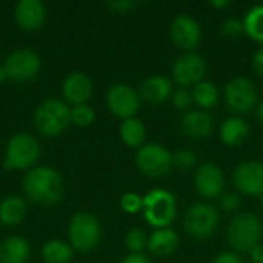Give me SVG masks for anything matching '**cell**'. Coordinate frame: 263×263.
I'll return each instance as SVG.
<instances>
[{"label": "cell", "mask_w": 263, "mask_h": 263, "mask_svg": "<svg viewBox=\"0 0 263 263\" xmlns=\"http://www.w3.org/2000/svg\"><path fill=\"white\" fill-rule=\"evenodd\" d=\"M23 190L31 200L45 205H54L62 200L63 180L55 170L40 166L31 170L25 176Z\"/></svg>", "instance_id": "1"}, {"label": "cell", "mask_w": 263, "mask_h": 263, "mask_svg": "<svg viewBox=\"0 0 263 263\" xmlns=\"http://www.w3.org/2000/svg\"><path fill=\"white\" fill-rule=\"evenodd\" d=\"M263 227L259 216L254 213H239L228 225V242L239 253H250L259 245Z\"/></svg>", "instance_id": "2"}, {"label": "cell", "mask_w": 263, "mask_h": 263, "mask_svg": "<svg viewBox=\"0 0 263 263\" xmlns=\"http://www.w3.org/2000/svg\"><path fill=\"white\" fill-rule=\"evenodd\" d=\"M143 214L146 222L160 230L168 228L177 214L176 199L166 190H153L143 196Z\"/></svg>", "instance_id": "3"}, {"label": "cell", "mask_w": 263, "mask_h": 263, "mask_svg": "<svg viewBox=\"0 0 263 263\" xmlns=\"http://www.w3.org/2000/svg\"><path fill=\"white\" fill-rule=\"evenodd\" d=\"M71 122V109L57 99L45 100L34 112L35 128L49 137L59 136Z\"/></svg>", "instance_id": "4"}, {"label": "cell", "mask_w": 263, "mask_h": 263, "mask_svg": "<svg viewBox=\"0 0 263 263\" xmlns=\"http://www.w3.org/2000/svg\"><path fill=\"white\" fill-rule=\"evenodd\" d=\"M39 156H40L39 140L28 133H20L14 136L6 146L5 168L8 170L29 168L39 160Z\"/></svg>", "instance_id": "5"}, {"label": "cell", "mask_w": 263, "mask_h": 263, "mask_svg": "<svg viewBox=\"0 0 263 263\" xmlns=\"http://www.w3.org/2000/svg\"><path fill=\"white\" fill-rule=\"evenodd\" d=\"M219 225V213L210 203H194L183 217L185 231L194 239H208Z\"/></svg>", "instance_id": "6"}, {"label": "cell", "mask_w": 263, "mask_h": 263, "mask_svg": "<svg viewBox=\"0 0 263 263\" xmlns=\"http://www.w3.org/2000/svg\"><path fill=\"white\" fill-rule=\"evenodd\" d=\"M102 237V227L92 214L79 213L69 223L71 247L79 251H89L97 247Z\"/></svg>", "instance_id": "7"}, {"label": "cell", "mask_w": 263, "mask_h": 263, "mask_svg": "<svg viewBox=\"0 0 263 263\" xmlns=\"http://www.w3.org/2000/svg\"><path fill=\"white\" fill-rule=\"evenodd\" d=\"M137 168L148 177H162L170 173L173 165V154L159 143H148L139 148L136 154Z\"/></svg>", "instance_id": "8"}, {"label": "cell", "mask_w": 263, "mask_h": 263, "mask_svg": "<svg viewBox=\"0 0 263 263\" xmlns=\"http://www.w3.org/2000/svg\"><path fill=\"white\" fill-rule=\"evenodd\" d=\"M257 99V88L248 77H234L225 86L227 105L239 114H247L251 111L256 106Z\"/></svg>", "instance_id": "9"}, {"label": "cell", "mask_w": 263, "mask_h": 263, "mask_svg": "<svg viewBox=\"0 0 263 263\" xmlns=\"http://www.w3.org/2000/svg\"><path fill=\"white\" fill-rule=\"evenodd\" d=\"M171 72L177 85L196 86L206 76V62L196 52H185L174 60Z\"/></svg>", "instance_id": "10"}, {"label": "cell", "mask_w": 263, "mask_h": 263, "mask_svg": "<svg viewBox=\"0 0 263 263\" xmlns=\"http://www.w3.org/2000/svg\"><path fill=\"white\" fill-rule=\"evenodd\" d=\"M109 111L122 119H133L140 109V94L128 85H114L106 94Z\"/></svg>", "instance_id": "11"}, {"label": "cell", "mask_w": 263, "mask_h": 263, "mask_svg": "<svg viewBox=\"0 0 263 263\" xmlns=\"http://www.w3.org/2000/svg\"><path fill=\"white\" fill-rule=\"evenodd\" d=\"M40 69V59L34 51L29 49H18L8 55L5 62V71L8 79L15 82L29 80L37 76Z\"/></svg>", "instance_id": "12"}, {"label": "cell", "mask_w": 263, "mask_h": 263, "mask_svg": "<svg viewBox=\"0 0 263 263\" xmlns=\"http://www.w3.org/2000/svg\"><path fill=\"white\" fill-rule=\"evenodd\" d=\"M233 182L242 194L260 197L263 194V163L257 160L240 163L233 173Z\"/></svg>", "instance_id": "13"}, {"label": "cell", "mask_w": 263, "mask_h": 263, "mask_svg": "<svg viewBox=\"0 0 263 263\" xmlns=\"http://www.w3.org/2000/svg\"><path fill=\"white\" fill-rule=\"evenodd\" d=\"M170 37L177 48L191 52V49H194L200 43L202 29L196 18L190 15H177L171 22Z\"/></svg>", "instance_id": "14"}, {"label": "cell", "mask_w": 263, "mask_h": 263, "mask_svg": "<svg viewBox=\"0 0 263 263\" xmlns=\"http://www.w3.org/2000/svg\"><path fill=\"white\" fill-rule=\"evenodd\" d=\"M194 185L200 196L205 199L220 197L225 186V177L222 170L214 163H202L194 176Z\"/></svg>", "instance_id": "15"}, {"label": "cell", "mask_w": 263, "mask_h": 263, "mask_svg": "<svg viewBox=\"0 0 263 263\" xmlns=\"http://www.w3.org/2000/svg\"><path fill=\"white\" fill-rule=\"evenodd\" d=\"M180 129L190 139H206L213 131V119L205 111H186L180 119Z\"/></svg>", "instance_id": "16"}, {"label": "cell", "mask_w": 263, "mask_h": 263, "mask_svg": "<svg viewBox=\"0 0 263 263\" xmlns=\"http://www.w3.org/2000/svg\"><path fill=\"white\" fill-rule=\"evenodd\" d=\"M92 94V83L88 76L74 72L63 82V96L72 105H85Z\"/></svg>", "instance_id": "17"}, {"label": "cell", "mask_w": 263, "mask_h": 263, "mask_svg": "<svg viewBox=\"0 0 263 263\" xmlns=\"http://www.w3.org/2000/svg\"><path fill=\"white\" fill-rule=\"evenodd\" d=\"M15 18L23 29H37L45 20V6L39 0H20L15 6Z\"/></svg>", "instance_id": "18"}, {"label": "cell", "mask_w": 263, "mask_h": 263, "mask_svg": "<svg viewBox=\"0 0 263 263\" xmlns=\"http://www.w3.org/2000/svg\"><path fill=\"white\" fill-rule=\"evenodd\" d=\"M173 85L163 76H151L140 86V97L153 105H160L171 99Z\"/></svg>", "instance_id": "19"}, {"label": "cell", "mask_w": 263, "mask_h": 263, "mask_svg": "<svg viewBox=\"0 0 263 263\" xmlns=\"http://www.w3.org/2000/svg\"><path fill=\"white\" fill-rule=\"evenodd\" d=\"M179 242H180V239L174 230L160 228V230H156L148 237L146 248L156 256H170L177 250Z\"/></svg>", "instance_id": "20"}, {"label": "cell", "mask_w": 263, "mask_h": 263, "mask_svg": "<svg viewBox=\"0 0 263 263\" xmlns=\"http://www.w3.org/2000/svg\"><path fill=\"white\" fill-rule=\"evenodd\" d=\"M220 140L228 146L240 145L250 134V126L242 117H228L220 125Z\"/></svg>", "instance_id": "21"}, {"label": "cell", "mask_w": 263, "mask_h": 263, "mask_svg": "<svg viewBox=\"0 0 263 263\" xmlns=\"http://www.w3.org/2000/svg\"><path fill=\"white\" fill-rule=\"evenodd\" d=\"M29 257V245L23 237L11 236L0 245V263H25Z\"/></svg>", "instance_id": "22"}, {"label": "cell", "mask_w": 263, "mask_h": 263, "mask_svg": "<svg viewBox=\"0 0 263 263\" xmlns=\"http://www.w3.org/2000/svg\"><path fill=\"white\" fill-rule=\"evenodd\" d=\"M25 214H26V203L18 196L6 197L0 203V222L8 227L18 225L25 219Z\"/></svg>", "instance_id": "23"}, {"label": "cell", "mask_w": 263, "mask_h": 263, "mask_svg": "<svg viewBox=\"0 0 263 263\" xmlns=\"http://www.w3.org/2000/svg\"><path fill=\"white\" fill-rule=\"evenodd\" d=\"M120 137L125 145L131 148H140L146 139V128L143 122L136 117L126 119L120 126Z\"/></svg>", "instance_id": "24"}, {"label": "cell", "mask_w": 263, "mask_h": 263, "mask_svg": "<svg viewBox=\"0 0 263 263\" xmlns=\"http://www.w3.org/2000/svg\"><path fill=\"white\" fill-rule=\"evenodd\" d=\"M242 22L245 34L254 42L263 45V5L253 6Z\"/></svg>", "instance_id": "25"}, {"label": "cell", "mask_w": 263, "mask_h": 263, "mask_svg": "<svg viewBox=\"0 0 263 263\" xmlns=\"http://www.w3.org/2000/svg\"><path fill=\"white\" fill-rule=\"evenodd\" d=\"M42 256L48 263H68L72 259V247L62 240H51L43 245Z\"/></svg>", "instance_id": "26"}, {"label": "cell", "mask_w": 263, "mask_h": 263, "mask_svg": "<svg viewBox=\"0 0 263 263\" xmlns=\"http://www.w3.org/2000/svg\"><path fill=\"white\" fill-rule=\"evenodd\" d=\"M191 96H193V102H196L203 109H210V108L216 106L219 102L217 88L211 82H205V80H202L200 83H197L194 86Z\"/></svg>", "instance_id": "27"}, {"label": "cell", "mask_w": 263, "mask_h": 263, "mask_svg": "<svg viewBox=\"0 0 263 263\" xmlns=\"http://www.w3.org/2000/svg\"><path fill=\"white\" fill-rule=\"evenodd\" d=\"M125 243L128 247V250L133 253V254H137V253H142L143 248H146L148 245V237L145 234L143 230L140 228H134L131 231H128L126 237H125Z\"/></svg>", "instance_id": "28"}, {"label": "cell", "mask_w": 263, "mask_h": 263, "mask_svg": "<svg viewBox=\"0 0 263 263\" xmlns=\"http://www.w3.org/2000/svg\"><path fill=\"white\" fill-rule=\"evenodd\" d=\"M94 109L91 106L85 105H77L71 109V122L77 126H88L94 122Z\"/></svg>", "instance_id": "29"}, {"label": "cell", "mask_w": 263, "mask_h": 263, "mask_svg": "<svg viewBox=\"0 0 263 263\" xmlns=\"http://www.w3.org/2000/svg\"><path fill=\"white\" fill-rule=\"evenodd\" d=\"M197 163V156L191 149H179L173 154V165L179 170H191Z\"/></svg>", "instance_id": "30"}, {"label": "cell", "mask_w": 263, "mask_h": 263, "mask_svg": "<svg viewBox=\"0 0 263 263\" xmlns=\"http://www.w3.org/2000/svg\"><path fill=\"white\" fill-rule=\"evenodd\" d=\"M245 29H243V22L239 20V18H234V17H230L227 20L222 22L220 25V34L225 37V39H237L240 34H243Z\"/></svg>", "instance_id": "31"}, {"label": "cell", "mask_w": 263, "mask_h": 263, "mask_svg": "<svg viewBox=\"0 0 263 263\" xmlns=\"http://www.w3.org/2000/svg\"><path fill=\"white\" fill-rule=\"evenodd\" d=\"M122 210L128 214H136L140 210H143V197L139 196L137 193H126L122 196L120 200Z\"/></svg>", "instance_id": "32"}, {"label": "cell", "mask_w": 263, "mask_h": 263, "mask_svg": "<svg viewBox=\"0 0 263 263\" xmlns=\"http://www.w3.org/2000/svg\"><path fill=\"white\" fill-rule=\"evenodd\" d=\"M170 100H171V103H173V106H174L176 109H179V111H186V109H190V106H191V103H193V96H191V92H190L188 89L179 88V89L173 91Z\"/></svg>", "instance_id": "33"}, {"label": "cell", "mask_w": 263, "mask_h": 263, "mask_svg": "<svg viewBox=\"0 0 263 263\" xmlns=\"http://www.w3.org/2000/svg\"><path fill=\"white\" fill-rule=\"evenodd\" d=\"M240 205H242V200L234 193H227L220 196V208L225 213H234L240 208Z\"/></svg>", "instance_id": "34"}, {"label": "cell", "mask_w": 263, "mask_h": 263, "mask_svg": "<svg viewBox=\"0 0 263 263\" xmlns=\"http://www.w3.org/2000/svg\"><path fill=\"white\" fill-rule=\"evenodd\" d=\"M108 6L116 12H128L133 8H136V3L131 0H116V2H109Z\"/></svg>", "instance_id": "35"}, {"label": "cell", "mask_w": 263, "mask_h": 263, "mask_svg": "<svg viewBox=\"0 0 263 263\" xmlns=\"http://www.w3.org/2000/svg\"><path fill=\"white\" fill-rule=\"evenodd\" d=\"M213 263H243L240 256L234 251H225V253H220Z\"/></svg>", "instance_id": "36"}, {"label": "cell", "mask_w": 263, "mask_h": 263, "mask_svg": "<svg viewBox=\"0 0 263 263\" xmlns=\"http://www.w3.org/2000/svg\"><path fill=\"white\" fill-rule=\"evenodd\" d=\"M122 263H151L149 262V259L146 257V256H143L142 253H137V254H129V256H126Z\"/></svg>", "instance_id": "37"}, {"label": "cell", "mask_w": 263, "mask_h": 263, "mask_svg": "<svg viewBox=\"0 0 263 263\" xmlns=\"http://www.w3.org/2000/svg\"><path fill=\"white\" fill-rule=\"evenodd\" d=\"M253 65H254V69L263 76V48L259 49L256 54H254V59H253Z\"/></svg>", "instance_id": "38"}, {"label": "cell", "mask_w": 263, "mask_h": 263, "mask_svg": "<svg viewBox=\"0 0 263 263\" xmlns=\"http://www.w3.org/2000/svg\"><path fill=\"white\" fill-rule=\"evenodd\" d=\"M250 256H251V260L253 263H263V245H257L254 247L251 251H250Z\"/></svg>", "instance_id": "39"}, {"label": "cell", "mask_w": 263, "mask_h": 263, "mask_svg": "<svg viewBox=\"0 0 263 263\" xmlns=\"http://www.w3.org/2000/svg\"><path fill=\"white\" fill-rule=\"evenodd\" d=\"M210 5L213 8H228L231 5V2L230 0H211Z\"/></svg>", "instance_id": "40"}, {"label": "cell", "mask_w": 263, "mask_h": 263, "mask_svg": "<svg viewBox=\"0 0 263 263\" xmlns=\"http://www.w3.org/2000/svg\"><path fill=\"white\" fill-rule=\"evenodd\" d=\"M8 79V74L5 71V66H0V83H3Z\"/></svg>", "instance_id": "41"}, {"label": "cell", "mask_w": 263, "mask_h": 263, "mask_svg": "<svg viewBox=\"0 0 263 263\" xmlns=\"http://www.w3.org/2000/svg\"><path fill=\"white\" fill-rule=\"evenodd\" d=\"M257 117H259V120L263 123V102L259 105V108H257Z\"/></svg>", "instance_id": "42"}, {"label": "cell", "mask_w": 263, "mask_h": 263, "mask_svg": "<svg viewBox=\"0 0 263 263\" xmlns=\"http://www.w3.org/2000/svg\"><path fill=\"white\" fill-rule=\"evenodd\" d=\"M260 205H262V208H263V194L260 196Z\"/></svg>", "instance_id": "43"}]
</instances>
